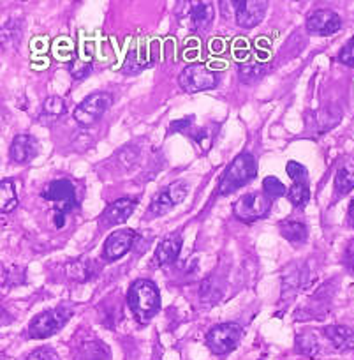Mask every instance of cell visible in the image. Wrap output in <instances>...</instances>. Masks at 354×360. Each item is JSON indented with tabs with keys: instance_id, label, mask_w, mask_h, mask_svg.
Returning <instances> with one entry per match:
<instances>
[{
	"instance_id": "cell-27",
	"label": "cell",
	"mask_w": 354,
	"mask_h": 360,
	"mask_svg": "<svg viewBox=\"0 0 354 360\" xmlns=\"http://www.w3.org/2000/svg\"><path fill=\"white\" fill-rule=\"evenodd\" d=\"M296 348L298 352L305 353V355L308 356H314V359L319 355V352H321V346H319V342L315 341V338L312 334L298 335Z\"/></svg>"
},
{
	"instance_id": "cell-1",
	"label": "cell",
	"mask_w": 354,
	"mask_h": 360,
	"mask_svg": "<svg viewBox=\"0 0 354 360\" xmlns=\"http://www.w3.org/2000/svg\"><path fill=\"white\" fill-rule=\"evenodd\" d=\"M127 304H129L134 318L141 325L150 323L161 309V295H159L157 286L148 279H138L131 285L129 293H127Z\"/></svg>"
},
{
	"instance_id": "cell-7",
	"label": "cell",
	"mask_w": 354,
	"mask_h": 360,
	"mask_svg": "<svg viewBox=\"0 0 354 360\" xmlns=\"http://www.w3.org/2000/svg\"><path fill=\"white\" fill-rule=\"evenodd\" d=\"M242 338L240 325L222 323L211 328L206 335V345L215 355H225L238 346Z\"/></svg>"
},
{
	"instance_id": "cell-3",
	"label": "cell",
	"mask_w": 354,
	"mask_h": 360,
	"mask_svg": "<svg viewBox=\"0 0 354 360\" xmlns=\"http://www.w3.org/2000/svg\"><path fill=\"white\" fill-rule=\"evenodd\" d=\"M258 172V165L252 154H240L236 159H232L231 165L225 169L224 176L221 180L218 193L222 196H228L235 193L236 189L244 188L247 182H251Z\"/></svg>"
},
{
	"instance_id": "cell-17",
	"label": "cell",
	"mask_w": 354,
	"mask_h": 360,
	"mask_svg": "<svg viewBox=\"0 0 354 360\" xmlns=\"http://www.w3.org/2000/svg\"><path fill=\"white\" fill-rule=\"evenodd\" d=\"M354 189V158L343 159L335 173V191L339 196L349 195Z\"/></svg>"
},
{
	"instance_id": "cell-24",
	"label": "cell",
	"mask_w": 354,
	"mask_h": 360,
	"mask_svg": "<svg viewBox=\"0 0 354 360\" xmlns=\"http://www.w3.org/2000/svg\"><path fill=\"white\" fill-rule=\"evenodd\" d=\"M79 356L81 360H104L110 356V352L100 341H90L79 348Z\"/></svg>"
},
{
	"instance_id": "cell-2",
	"label": "cell",
	"mask_w": 354,
	"mask_h": 360,
	"mask_svg": "<svg viewBox=\"0 0 354 360\" xmlns=\"http://www.w3.org/2000/svg\"><path fill=\"white\" fill-rule=\"evenodd\" d=\"M43 198L53 203L57 228L64 226L65 216L78 207L76 188L69 179H58L50 182V184L43 189Z\"/></svg>"
},
{
	"instance_id": "cell-29",
	"label": "cell",
	"mask_w": 354,
	"mask_h": 360,
	"mask_svg": "<svg viewBox=\"0 0 354 360\" xmlns=\"http://www.w3.org/2000/svg\"><path fill=\"white\" fill-rule=\"evenodd\" d=\"M286 172L294 180V184H308V172L300 162L289 161L286 166Z\"/></svg>"
},
{
	"instance_id": "cell-28",
	"label": "cell",
	"mask_w": 354,
	"mask_h": 360,
	"mask_svg": "<svg viewBox=\"0 0 354 360\" xmlns=\"http://www.w3.org/2000/svg\"><path fill=\"white\" fill-rule=\"evenodd\" d=\"M263 193H265L270 200L280 198V196L286 195V186H284L277 176H266V179L263 180Z\"/></svg>"
},
{
	"instance_id": "cell-12",
	"label": "cell",
	"mask_w": 354,
	"mask_h": 360,
	"mask_svg": "<svg viewBox=\"0 0 354 360\" xmlns=\"http://www.w3.org/2000/svg\"><path fill=\"white\" fill-rule=\"evenodd\" d=\"M340 16L332 9H319L307 20V32L312 36H332L340 29Z\"/></svg>"
},
{
	"instance_id": "cell-21",
	"label": "cell",
	"mask_w": 354,
	"mask_h": 360,
	"mask_svg": "<svg viewBox=\"0 0 354 360\" xmlns=\"http://www.w3.org/2000/svg\"><path fill=\"white\" fill-rule=\"evenodd\" d=\"M190 16H192L194 29L204 30L210 27L211 18H214V8L210 4H206V2H196L192 6Z\"/></svg>"
},
{
	"instance_id": "cell-9",
	"label": "cell",
	"mask_w": 354,
	"mask_h": 360,
	"mask_svg": "<svg viewBox=\"0 0 354 360\" xmlns=\"http://www.w3.org/2000/svg\"><path fill=\"white\" fill-rule=\"evenodd\" d=\"M185 196H187L185 182H173V184H169L168 188L162 189V191L155 196V200L152 202L148 212H150L154 217L164 216V214L169 212L173 207H176L180 202H183Z\"/></svg>"
},
{
	"instance_id": "cell-31",
	"label": "cell",
	"mask_w": 354,
	"mask_h": 360,
	"mask_svg": "<svg viewBox=\"0 0 354 360\" xmlns=\"http://www.w3.org/2000/svg\"><path fill=\"white\" fill-rule=\"evenodd\" d=\"M27 360H58V355L53 348H50V346H41V348L34 349V352L27 356Z\"/></svg>"
},
{
	"instance_id": "cell-8",
	"label": "cell",
	"mask_w": 354,
	"mask_h": 360,
	"mask_svg": "<svg viewBox=\"0 0 354 360\" xmlns=\"http://www.w3.org/2000/svg\"><path fill=\"white\" fill-rule=\"evenodd\" d=\"M178 82L180 86L185 92L194 94V92H203V90L215 89V85H217V76L204 64H190L183 69Z\"/></svg>"
},
{
	"instance_id": "cell-32",
	"label": "cell",
	"mask_w": 354,
	"mask_h": 360,
	"mask_svg": "<svg viewBox=\"0 0 354 360\" xmlns=\"http://www.w3.org/2000/svg\"><path fill=\"white\" fill-rule=\"evenodd\" d=\"M339 60L342 62V64L349 65V68H354V36L350 37V39L346 43V46L340 50Z\"/></svg>"
},
{
	"instance_id": "cell-18",
	"label": "cell",
	"mask_w": 354,
	"mask_h": 360,
	"mask_svg": "<svg viewBox=\"0 0 354 360\" xmlns=\"http://www.w3.org/2000/svg\"><path fill=\"white\" fill-rule=\"evenodd\" d=\"M65 112H67V106H65L64 99L58 98V96H51V98H48L46 101L43 103L39 120L43 124H53L57 122Z\"/></svg>"
},
{
	"instance_id": "cell-22",
	"label": "cell",
	"mask_w": 354,
	"mask_h": 360,
	"mask_svg": "<svg viewBox=\"0 0 354 360\" xmlns=\"http://www.w3.org/2000/svg\"><path fill=\"white\" fill-rule=\"evenodd\" d=\"M152 64H154V60L143 57V55H141V48L134 46L133 50L129 51V55H127V60L126 64H124L122 71L126 72V75H136V72L143 71L145 68H148V65Z\"/></svg>"
},
{
	"instance_id": "cell-23",
	"label": "cell",
	"mask_w": 354,
	"mask_h": 360,
	"mask_svg": "<svg viewBox=\"0 0 354 360\" xmlns=\"http://www.w3.org/2000/svg\"><path fill=\"white\" fill-rule=\"evenodd\" d=\"M265 72L266 65L259 64V62H245V64L238 68V76H240V79L245 85H252V83L259 82L265 76Z\"/></svg>"
},
{
	"instance_id": "cell-10",
	"label": "cell",
	"mask_w": 354,
	"mask_h": 360,
	"mask_svg": "<svg viewBox=\"0 0 354 360\" xmlns=\"http://www.w3.org/2000/svg\"><path fill=\"white\" fill-rule=\"evenodd\" d=\"M138 238V233L134 230H117L106 238L104 242V256L110 262H117V259L122 258L124 255L131 251L134 240Z\"/></svg>"
},
{
	"instance_id": "cell-26",
	"label": "cell",
	"mask_w": 354,
	"mask_h": 360,
	"mask_svg": "<svg viewBox=\"0 0 354 360\" xmlns=\"http://www.w3.org/2000/svg\"><path fill=\"white\" fill-rule=\"evenodd\" d=\"M287 198H289L291 205L293 207H303L307 205V202L310 200V189H308V184H294L293 188L287 193Z\"/></svg>"
},
{
	"instance_id": "cell-16",
	"label": "cell",
	"mask_w": 354,
	"mask_h": 360,
	"mask_svg": "<svg viewBox=\"0 0 354 360\" xmlns=\"http://www.w3.org/2000/svg\"><path fill=\"white\" fill-rule=\"evenodd\" d=\"M324 335L340 352H354V328L346 325H332L324 328Z\"/></svg>"
},
{
	"instance_id": "cell-34",
	"label": "cell",
	"mask_w": 354,
	"mask_h": 360,
	"mask_svg": "<svg viewBox=\"0 0 354 360\" xmlns=\"http://www.w3.org/2000/svg\"><path fill=\"white\" fill-rule=\"evenodd\" d=\"M194 122V117H187V119L183 120H175V122L171 124V127H169V131L171 133H178V131H189L190 126H192Z\"/></svg>"
},
{
	"instance_id": "cell-14",
	"label": "cell",
	"mask_w": 354,
	"mask_h": 360,
	"mask_svg": "<svg viewBox=\"0 0 354 360\" xmlns=\"http://www.w3.org/2000/svg\"><path fill=\"white\" fill-rule=\"evenodd\" d=\"M37 154H39V141L36 138L30 136V134L15 136L11 143V150H9L13 161L18 162V165H27L32 159H36Z\"/></svg>"
},
{
	"instance_id": "cell-6",
	"label": "cell",
	"mask_w": 354,
	"mask_h": 360,
	"mask_svg": "<svg viewBox=\"0 0 354 360\" xmlns=\"http://www.w3.org/2000/svg\"><path fill=\"white\" fill-rule=\"evenodd\" d=\"M113 98L107 92H96V94H90L88 98L83 99L74 110V120L79 126H92L96 124L100 117L106 113V110L110 108Z\"/></svg>"
},
{
	"instance_id": "cell-25",
	"label": "cell",
	"mask_w": 354,
	"mask_h": 360,
	"mask_svg": "<svg viewBox=\"0 0 354 360\" xmlns=\"http://www.w3.org/2000/svg\"><path fill=\"white\" fill-rule=\"evenodd\" d=\"M67 276L69 278L76 279V281H86L92 276V266L86 258L74 259L67 265Z\"/></svg>"
},
{
	"instance_id": "cell-5",
	"label": "cell",
	"mask_w": 354,
	"mask_h": 360,
	"mask_svg": "<svg viewBox=\"0 0 354 360\" xmlns=\"http://www.w3.org/2000/svg\"><path fill=\"white\" fill-rule=\"evenodd\" d=\"M71 318V311L64 309V307H57V309L44 311V313L37 314L29 325V334L32 339H46L50 335L57 334L62 327Z\"/></svg>"
},
{
	"instance_id": "cell-33",
	"label": "cell",
	"mask_w": 354,
	"mask_h": 360,
	"mask_svg": "<svg viewBox=\"0 0 354 360\" xmlns=\"http://www.w3.org/2000/svg\"><path fill=\"white\" fill-rule=\"evenodd\" d=\"M90 64H83V62H71V72H72V76H74L76 79H79V78H85L86 75H88L90 72Z\"/></svg>"
},
{
	"instance_id": "cell-11",
	"label": "cell",
	"mask_w": 354,
	"mask_h": 360,
	"mask_svg": "<svg viewBox=\"0 0 354 360\" xmlns=\"http://www.w3.org/2000/svg\"><path fill=\"white\" fill-rule=\"evenodd\" d=\"M266 8L268 6L263 0H242V2H236V23L244 27V29H252V27L259 25L261 20L265 18Z\"/></svg>"
},
{
	"instance_id": "cell-15",
	"label": "cell",
	"mask_w": 354,
	"mask_h": 360,
	"mask_svg": "<svg viewBox=\"0 0 354 360\" xmlns=\"http://www.w3.org/2000/svg\"><path fill=\"white\" fill-rule=\"evenodd\" d=\"M180 251H182V235L169 233L168 237L162 238L161 244L155 249V263L157 265H169L178 258Z\"/></svg>"
},
{
	"instance_id": "cell-4",
	"label": "cell",
	"mask_w": 354,
	"mask_h": 360,
	"mask_svg": "<svg viewBox=\"0 0 354 360\" xmlns=\"http://www.w3.org/2000/svg\"><path fill=\"white\" fill-rule=\"evenodd\" d=\"M270 207H272V200L265 193H249L232 205V212H235L236 219L244 221V223H256L268 216Z\"/></svg>"
},
{
	"instance_id": "cell-19",
	"label": "cell",
	"mask_w": 354,
	"mask_h": 360,
	"mask_svg": "<svg viewBox=\"0 0 354 360\" xmlns=\"http://www.w3.org/2000/svg\"><path fill=\"white\" fill-rule=\"evenodd\" d=\"M279 230L282 233L284 238H287L289 242H294V244H301V242L307 240L308 230L303 223L294 219H286L279 224Z\"/></svg>"
},
{
	"instance_id": "cell-35",
	"label": "cell",
	"mask_w": 354,
	"mask_h": 360,
	"mask_svg": "<svg viewBox=\"0 0 354 360\" xmlns=\"http://www.w3.org/2000/svg\"><path fill=\"white\" fill-rule=\"evenodd\" d=\"M347 221H349V224L350 226L354 228V198H353V202H350V205H349V212H347Z\"/></svg>"
},
{
	"instance_id": "cell-20",
	"label": "cell",
	"mask_w": 354,
	"mask_h": 360,
	"mask_svg": "<svg viewBox=\"0 0 354 360\" xmlns=\"http://www.w3.org/2000/svg\"><path fill=\"white\" fill-rule=\"evenodd\" d=\"M18 205V196H16L15 182L9 179H4L0 182V209L2 212L9 214Z\"/></svg>"
},
{
	"instance_id": "cell-30",
	"label": "cell",
	"mask_w": 354,
	"mask_h": 360,
	"mask_svg": "<svg viewBox=\"0 0 354 360\" xmlns=\"http://www.w3.org/2000/svg\"><path fill=\"white\" fill-rule=\"evenodd\" d=\"M214 281L215 279L211 278L206 279V281L201 285V295H204V293L208 292V295L203 299L204 302H208V300H210V302H215V300L222 295V286H214Z\"/></svg>"
},
{
	"instance_id": "cell-13",
	"label": "cell",
	"mask_w": 354,
	"mask_h": 360,
	"mask_svg": "<svg viewBox=\"0 0 354 360\" xmlns=\"http://www.w3.org/2000/svg\"><path fill=\"white\" fill-rule=\"evenodd\" d=\"M134 207H136V202L131 198H120L117 202L110 203V205L104 209V212L100 214V226H117V224H122L133 216Z\"/></svg>"
}]
</instances>
